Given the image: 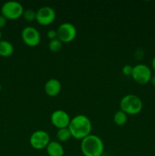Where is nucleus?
<instances>
[{
  "mask_svg": "<svg viewBox=\"0 0 155 156\" xmlns=\"http://www.w3.org/2000/svg\"><path fill=\"white\" fill-rule=\"evenodd\" d=\"M68 128L71 132V137L82 140L91 134L92 123L87 116L78 114L71 119Z\"/></svg>",
  "mask_w": 155,
  "mask_h": 156,
  "instance_id": "obj_1",
  "label": "nucleus"
},
{
  "mask_svg": "<svg viewBox=\"0 0 155 156\" xmlns=\"http://www.w3.org/2000/svg\"><path fill=\"white\" fill-rule=\"evenodd\" d=\"M81 150L84 156H101L104 152V144L100 137L91 134L81 140Z\"/></svg>",
  "mask_w": 155,
  "mask_h": 156,
  "instance_id": "obj_2",
  "label": "nucleus"
},
{
  "mask_svg": "<svg viewBox=\"0 0 155 156\" xmlns=\"http://www.w3.org/2000/svg\"><path fill=\"white\" fill-rule=\"evenodd\" d=\"M120 110L127 115H136L143 108V102L135 94H127L122 98L119 103Z\"/></svg>",
  "mask_w": 155,
  "mask_h": 156,
  "instance_id": "obj_3",
  "label": "nucleus"
},
{
  "mask_svg": "<svg viewBox=\"0 0 155 156\" xmlns=\"http://www.w3.org/2000/svg\"><path fill=\"white\" fill-rule=\"evenodd\" d=\"M24 7L17 1H8L2 5V15L7 20H16L23 16Z\"/></svg>",
  "mask_w": 155,
  "mask_h": 156,
  "instance_id": "obj_4",
  "label": "nucleus"
},
{
  "mask_svg": "<svg viewBox=\"0 0 155 156\" xmlns=\"http://www.w3.org/2000/svg\"><path fill=\"white\" fill-rule=\"evenodd\" d=\"M135 82L140 85H145L152 78V73L150 69L145 64H137L133 66L132 76H131Z\"/></svg>",
  "mask_w": 155,
  "mask_h": 156,
  "instance_id": "obj_5",
  "label": "nucleus"
},
{
  "mask_svg": "<svg viewBox=\"0 0 155 156\" xmlns=\"http://www.w3.org/2000/svg\"><path fill=\"white\" fill-rule=\"evenodd\" d=\"M57 38L62 43L71 42L77 36V29L75 26L69 22L61 24L57 28Z\"/></svg>",
  "mask_w": 155,
  "mask_h": 156,
  "instance_id": "obj_6",
  "label": "nucleus"
},
{
  "mask_svg": "<svg viewBox=\"0 0 155 156\" xmlns=\"http://www.w3.org/2000/svg\"><path fill=\"white\" fill-rule=\"evenodd\" d=\"M29 143L33 149L36 150L46 149L50 143V136L45 130H36L30 135Z\"/></svg>",
  "mask_w": 155,
  "mask_h": 156,
  "instance_id": "obj_7",
  "label": "nucleus"
},
{
  "mask_svg": "<svg viewBox=\"0 0 155 156\" xmlns=\"http://www.w3.org/2000/svg\"><path fill=\"white\" fill-rule=\"evenodd\" d=\"M21 38L24 44L30 47L39 45L41 41V36L39 30L31 26L24 27L21 31Z\"/></svg>",
  "mask_w": 155,
  "mask_h": 156,
  "instance_id": "obj_8",
  "label": "nucleus"
},
{
  "mask_svg": "<svg viewBox=\"0 0 155 156\" xmlns=\"http://www.w3.org/2000/svg\"><path fill=\"white\" fill-rule=\"evenodd\" d=\"M56 13L50 6H43L36 11V21L40 25L47 26L53 22L56 19Z\"/></svg>",
  "mask_w": 155,
  "mask_h": 156,
  "instance_id": "obj_9",
  "label": "nucleus"
},
{
  "mask_svg": "<svg viewBox=\"0 0 155 156\" xmlns=\"http://www.w3.org/2000/svg\"><path fill=\"white\" fill-rule=\"evenodd\" d=\"M50 121L53 126L58 128V129H62L68 127L71 117L68 113L63 110H56L50 116Z\"/></svg>",
  "mask_w": 155,
  "mask_h": 156,
  "instance_id": "obj_10",
  "label": "nucleus"
},
{
  "mask_svg": "<svg viewBox=\"0 0 155 156\" xmlns=\"http://www.w3.org/2000/svg\"><path fill=\"white\" fill-rule=\"evenodd\" d=\"M62 89L61 82L56 79H50L44 85V91L50 97H55L60 93Z\"/></svg>",
  "mask_w": 155,
  "mask_h": 156,
  "instance_id": "obj_11",
  "label": "nucleus"
},
{
  "mask_svg": "<svg viewBox=\"0 0 155 156\" xmlns=\"http://www.w3.org/2000/svg\"><path fill=\"white\" fill-rule=\"evenodd\" d=\"M46 149L49 156H63L65 154L63 146L58 141H50Z\"/></svg>",
  "mask_w": 155,
  "mask_h": 156,
  "instance_id": "obj_12",
  "label": "nucleus"
},
{
  "mask_svg": "<svg viewBox=\"0 0 155 156\" xmlns=\"http://www.w3.org/2000/svg\"><path fill=\"white\" fill-rule=\"evenodd\" d=\"M14 53V47L8 41H0V56L3 57H9Z\"/></svg>",
  "mask_w": 155,
  "mask_h": 156,
  "instance_id": "obj_13",
  "label": "nucleus"
},
{
  "mask_svg": "<svg viewBox=\"0 0 155 156\" xmlns=\"http://www.w3.org/2000/svg\"><path fill=\"white\" fill-rule=\"evenodd\" d=\"M71 137V132L68 127L59 129L56 132V139L59 143H65V142L68 141Z\"/></svg>",
  "mask_w": 155,
  "mask_h": 156,
  "instance_id": "obj_14",
  "label": "nucleus"
},
{
  "mask_svg": "<svg viewBox=\"0 0 155 156\" xmlns=\"http://www.w3.org/2000/svg\"><path fill=\"white\" fill-rule=\"evenodd\" d=\"M128 120V115L122 111H116L113 116V121L117 126H123L126 123Z\"/></svg>",
  "mask_w": 155,
  "mask_h": 156,
  "instance_id": "obj_15",
  "label": "nucleus"
},
{
  "mask_svg": "<svg viewBox=\"0 0 155 156\" xmlns=\"http://www.w3.org/2000/svg\"><path fill=\"white\" fill-rule=\"evenodd\" d=\"M62 48V43L58 38L50 41L49 43V49L53 53H58Z\"/></svg>",
  "mask_w": 155,
  "mask_h": 156,
  "instance_id": "obj_16",
  "label": "nucleus"
},
{
  "mask_svg": "<svg viewBox=\"0 0 155 156\" xmlns=\"http://www.w3.org/2000/svg\"><path fill=\"white\" fill-rule=\"evenodd\" d=\"M36 11L33 10V9H27L23 13V17H24V20L29 22H31L36 20Z\"/></svg>",
  "mask_w": 155,
  "mask_h": 156,
  "instance_id": "obj_17",
  "label": "nucleus"
},
{
  "mask_svg": "<svg viewBox=\"0 0 155 156\" xmlns=\"http://www.w3.org/2000/svg\"><path fill=\"white\" fill-rule=\"evenodd\" d=\"M132 69H133V66H132L131 65H125L122 69V72L124 76H131L132 73Z\"/></svg>",
  "mask_w": 155,
  "mask_h": 156,
  "instance_id": "obj_18",
  "label": "nucleus"
},
{
  "mask_svg": "<svg viewBox=\"0 0 155 156\" xmlns=\"http://www.w3.org/2000/svg\"><path fill=\"white\" fill-rule=\"evenodd\" d=\"M46 36L50 41L56 39V38H57V30H53V29H50V30H49L48 32H47Z\"/></svg>",
  "mask_w": 155,
  "mask_h": 156,
  "instance_id": "obj_19",
  "label": "nucleus"
},
{
  "mask_svg": "<svg viewBox=\"0 0 155 156\" xmlns=\"http://www.w3.org/2000/svg\"><path fill=\"white\" fill-rule=\"evenodd\" d=\"M6 21H7V19L2 15H0V28H2L5 26Z\"/></svg>",
  "mask_w": 155,
  "mask_h": 156,
  "instance_id": "obj_20",
  "label": "nucleus"
},
{
  "mask_svg": "<svg viewBox=\"0 0 155 156\" xmlns=\"http://www.w3.org/2000/svg\"><path fill=\"white\" fill-rule=\"evenodd\" d=\"M151 66H152V69H153V71L155 72V56L153 58V59H152Z\"/></svg>",
  "mask_w": 155,
  "mask_h": 156,
  "instance_id": "obj_21",
  "label": "nucleus"
},
{
  "mask_svg": "<svg viewBox=\"0 0 155 156\" xmlns=\"http://www.w3.org/2000/svg\"><path fill=\"white\" fill-rule=\"evenodd\" d=\"M150 82H151L152 85H153V87H155V75L153 76H152L151 79H150Z\"/></svg>",
  "mask_w": 155,
  "mask_h": 156,
  "instance_id": "obj_22",
  "label": "nucleus"
},
{
  "mask_svg": "<svg viewBox=\"0 0 155 156\" xmlns=\"http://www.w3.org/2000/svg\"><path fill=\"white\" fill-rule=\"evenodd\" d=\"M1 38H2V32L0 31V41H1Z\"/></svg>",
  "mask_w": 155,
  "mask_h": 156,
  "instance_id": "obj_23",
  "label": "nucleus"
},
{
  "mask_svg": "<svg viewBox=\"0 0 155 156\" xmlns=\"http://www.w3.org/2000/svg\"><path fill=\"white\" fill-rule=\"evenodd\" d=\"M1 90H2V85L1 84H0V91H1Z\"/></svg>",
  "mask_w": 155,
  "mask_h": 156,
  "instance_id": "obj_24",
  "label": "nucleus"
}]
</instances>
